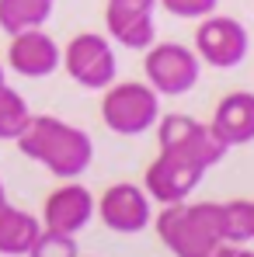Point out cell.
Here are the masks:
<instances>
[{"mask_svg": "<svg viewBox=\"0 0 254 257\" xmlns=\"http://www.w3.org/2000/svg\"><path fill=\"white\" fill-rule=\"evenodd\" d=\"M94 219V195L87 191L80 181H66L59 188H52L42 202V229H56V233H70L77 236L80 229L91 226Z\"/></svg>", "mask_w": 254, "mask_h": 257, "instance_id": "cell-11", "label": "cell"}, {"mask_svg": "<svg viewBox=\"0 0 254 257\" xmlns=\"http://www.w3.org/2000/svg\"><path fill=\"white\" fill-rule=\"evenodd\" d=\"M216 257H254V250H247V243H223Z\"/></svg>", "mask_w": 254, "mask_h": 257, "instance_id": "cell-20", "label": "cell"}, {"mask_svg": "<svg viewBox=\"0 0 254 257\" xmlns=\"http://www.w3.org/2000/svg\"><path fill=\"white\" fill-rule=\"evenodd\" d=\"M153 7H157V0H108L105 4L108 39L119 42L122 49H136V52L150 49L157 39Z\"/></svg>", "mask_w": 254, "mask_h": 257, "instance_id": "cell-10", "label": "cell"}, {"mask_svg": "<svg viewBox=\"0 0 254 257\" xmlns=\"http://www.w3.org/2000/svg\"><path fill=\"white\" fill-rule=\"evenodd\" d=\"M59 59H63V49L59 42L42 32V28H28V32H18L11 35L7 45V66L18 73V77H28V80H45L59 70Z\"/></svg>", "mask_w": 254, "mask_h": 257, "instance_id": "cell-12", "label": "cell"}, {"mask_svg": "<svg viewBox=\"0 0 254 257\" xmlns=\"http://www.w3.org/2000/svg\"><path fill=\"white\" fill-rule=\"evenodd\" d=\"M7 209V191H4V181H0V212Z\"/></svg>", "mask_w": 254, "mask_h": 257, "instance_id": "cell-21", "label": "cell"}, {"mask_svg": "<svg viewBox=\"0 0 254 257\" xmlns=\"http://www.w3.org/2000/svg\"><path fill=\"white\" fill-rule=\"evenodd\" d=\"M195 56L199 63H206L212 70H233L247 59L251 52V35L244 28V21L230 18V14H216L199 21L195 28Z\"/></svg>", "mask_w": 254, "mask_h": 257, "instance_id": "cell-7", "label": "cell"}, {"mask_svg": "<svg viewBox=\"0 0 254 257\" xmlns=\"http://www.w3.org/2000/svg\"><path fill=\"white\" fill-rule=\"evenodd\" d=\"M18 150L42 164L45 171L59 181H77L94 164V143L80 125H70L56 115H32L21 136L14 139Z\"/></svg>", "mask_w": 254, "mask_h": 257, "instance_id": "cell-1", "label": "cell"}, {"mask_svg": "<svg viewBox=\"0 0 254 257\" xmlns=\"http://www.w3.org/2000/svg\"><path fill=\"white\" fill-rule=\"evenodd\" d=\"M157 236L174 257H216L223 236V202H174L153 215Z\"/></svg>", "mask_w": 254, "mask_h": 257, "instance_id": "cell-2", "label": "cell"}, {"mask_svg": "<svg viewBox=\"0 0 254 257\" xmlns=\"http://www.w3.org/2000/svg\"><path fill=\"white\" fill-rule=\"evenodd\" d=\"M209 128L216 132V139L226 150L254 143V90H230V94H223L209 118Z\"/></svg>", "mask_w": 254, "mask_h": 257, "instance_id": "cell-13", "label": "cell"}, {"mask_svg": "<svg viewBox=\"0 0 254 257\" xmlns=\"http://www.w3.org/2000/svg\"><path fill=\"white\" fill-rule=\"evenodd\" d=\"M39 233H42V222L35 215L7 202V209L0 212V254L4 257H25Z\"/></svg>", "mask_w": 254, "mask_h": 257, "instance_id": "cell-14", "label": "cell"}, {"mask_svg": "<svg viewBox=\"0 0 254 257\" xmlns=\"http://www.w3.org/2000/svg\"><path fill=\"white\" fill-rule=\"evenodd\" d=\"M202 177H206V167H199V164H192L178 153L160 150L143 174V191L157 205H174V202H188L192 191L202 184Z\"/></svg>", "mask_w": 254, "mask_h": 257, "instance_id": "cell-9", "label": "cell"}, {"mask_svg": "<svg viewBox=\"0 0 254 257\" xmlns=\"http://www.w3.org/2000/svg\"><path fill=\"white\" fill-rule=\"evenodd\" d=\"M143 52H146V59H143L146 84L160 97H181V94L195 90L202 77V63H199L195 49L181 42H153Z\"/></svg>", "mask_w": 254, "mask_h": 257, "instance_id": "cell-6", "label": "cell"}, {"mask_svg": "<svg viewBox=\"0 0 254 257\" xmlns=\"http://www.w3.org/2000/svg\"><path fill=\"white\" fill-rule=\"evenodd\" d=\"M94 215H98L112 233L136 236V233H143V229L153 222V202H150V195L143 191V184L119 181V184H108V188L101 191V198H94Z\"/></svg>", "mask_w": 254, "mask_h": 257, "instance_id": "cell-8", "label": "cell"}, {"mask_svg": "<svg viewBox=\"0 0 254 257\" xmlns=\"http://www.w3.org/2000/svg\"><path fill=\"white\" fill-rule=\"evenodd\" d=\"M56 0H0V32L18 35L28 28H42L52 18Z\"/></svg>", "mask_w": 254, "mask_h": 257, "instance_id": "cell-15", "label": "cell"}, {"mask_svg": "<svg viewBox=\"0 0 254 257\" xmlns=\"http://www.w3.org/2000/svg\"><path fill=\"white\" fill-rule=\"evenodd\" d=\"M0 84H4V63H0Z\"/></svg>", "mask_w": 254, "mask_h": 257, "instance_id": "cell-22", "label": "cell"}, {"mask_svg": "<svg viewBox=\"0 0 254 257\" xmlns=\"http://www.w3.org/2000/svg\"><path fill=\"white\" fill-rule=\"evenodd\" d=\"M167 14L174 18H185V21H202V18H209L212 11L219 7V0H157Z\"/></svg>", "mask_w": 254, "mask_h": 257, "instance_id": "cell-19", "label": "cell"}, {"mask_svg": "<svg viewBox=\"0 0 254 257\" xmlns=\"http://www.w3.org/2000/svg\"><path fill=\"white\" fill-rule=\"evenodd\" d=\"M160 118V94L146 80H115L101 90V122L115 136H143Z\"/></svg>", "mask_w": 254, "mask_h": 257, "instance_id": "cell-3", "label": "cell"}, {"mask_svg": "<svg viewBox=\"0 0 254 257\" xmlns=\"http://www.w3.org/2000/svg\"><path fill=\"white\" fill-rule=\"evenodd\" d=\"M28 118H32V108H28V101L14 90V87H7V80L0 84V139L7 143H14L18 136H21V128L28 125Z\"/></svg>", "mask_w": 254, "mask_h": 257, "instance_id": "cell-16", "label": "cell"}, {"mask_svg": "<svg viewBox=\"0 0 254 257\" xmlns=\"http://www.w3.org/2000/svg\"><path fill=\"white\" fill-rule=\"evenodd\" d=\"M59 66L66 70V77L73 84L87 87V90H105L108 84H115V77H119L115 45H112L108 35H98V32L73 35L66 42V49H63Z\"/></svg>", "mask_w": 254, "mask_h": 257, "instance_id": "cell-4", "label": "cell"}, {"mask_svg": "<svg viewBox=\"0 0 254 257\" xmlns=\"http://www.w3.org/2000/svg\"><path fill=\"white\" fill-rule=\"evenodd\" d=\"M25 257H80V247H77V236H70V233L42 229Z\"/></svg>", "mask_w": 254, "mask_h": 257, "instance_id": "cell-18", "label": "cell"}, {"mask_svg": "<svg viewBox=\"0 0 254 257\" xmlns=\"http://www.w3.org/2000/svg\"><path fill=\"white\" fill-rule=\"evenodd\" d=\"M157 143H160V150L164 153H178V157H185V160H192V164H199V167H216L230 150L216 139V132L209 128V122H199V118H192V115H181V111H174V115H160L157 118Z\"/></svg>", "mask_w": 254, "mask_h": 257, "instance_id": "cell-5", "label": "cell"}, {"mask_svg": "<svg viewBox=\"0 0 254 257\" xmlns=\"http://www.w3.org/2000/svg\"><path fill=\"white\" fill-rule=\"evenodd\" d=\"M223 236H226V243H251L254 240V198L223 202Z\"/></svg>", "mask_w": 254, "mask_h": 257, "instance_id": "cell-17", "label": "cell"}]
</instances>
